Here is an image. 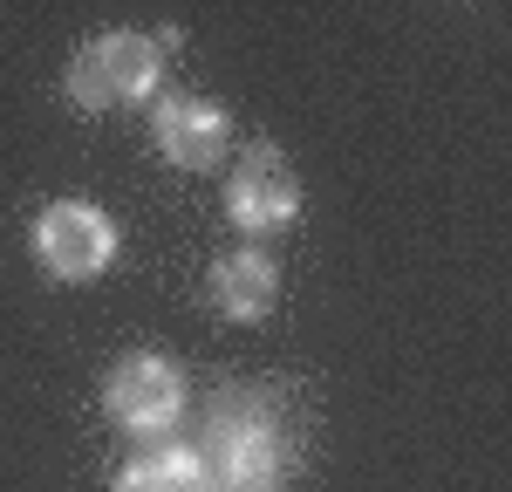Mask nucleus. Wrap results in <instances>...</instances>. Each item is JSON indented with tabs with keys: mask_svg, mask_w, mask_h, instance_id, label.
Listing matches in <instances>:
<instances>
[{
	"mask_svg": "<svg viewBox=\"0 0 512 492\" xmlns=\"http://www.w3.org/2000/svg\"><path fill=\"white\" fill-rule=\"evenodd\" d=\"M226 219L246 240H274L301 219V171L280 158L274 144H246L226 178Z\"/></svg>",
	"mask_w": 512,
	"mask_h": 492,
	"instance_id": "obj_4",
	"label": "nucleus"
},
{
	"mask_svg": "<svg viewBox=\"0 0 512 492\" xmlns=\"http://www.w3.org/2000/svg\"><path fill=\"white\" fill-rule=\"evenodd\" d=\"M151 137H158L164 164L212 171V164H226V151H233V117H226V103H212L198 89H171V96H158V110H151Z\"/></svg>",
	"mask_w": 512,
	"mask_h": 492,
	"instance_id": "obj_6",
	"label": "nucleus"
},
{
	"mask_svg": "<svg viewBox=\"0 0 512 492\" xmlns=\"http://www.w3.org/2000/svg\"><path fill=\"white\" fill-rule=\"evenodd\" d=\"M205 287H212V308H219L226 322H260L280 301V260L260 253V246H233V253L212 267Z\"/></svg>",
	"mask_w": 512,
	"mask_h": 492,
	"instance_id": "obj_7",
	"label": "nucleus"
},
{
	"mask_svg": "<svg viewBox=\"0 0 512 492\" xmlns=\"http://www.w3.org/2000/svg\"><path fill=\"white\" fill-rule=\"evenodd\" d=\"M103 410H110V424L117 431H137V438H164L178 417H185V376L178 363H164V356H123L110 369V383H103Z\"/></svg>",
	"mask_w": 512,
	"mask_h": 492,
	"instance_id": "obj_5",
	"label": "nucleus"
},
{
	"mask_svg": "<svg viewBox=\"0 0 512 492\" xmlns=\"http://www.w3.org/2000/svg\"><path fill=\"white\" fill-rule=\"evenodd\" d=\"M28 246H35L48 281L82 287V281H96V274H110V260H117V219L89 199H55L35 212Z\"/></svg>",
	"mask_w": 512,
	"mask_h": 492,
	"instance_id": "obj_3",
	"label": "nucleus"
},
{
	"mask_svg": "<svg viewBox=\"0 0 512 492\" xmlns=\"http://www.w3.org/2000/svg\"><path fill=\"white\" fill-rule=\"evenodd\" d=\"M110 492H212V486H205V472H198L192 451L171 445V451H144V458H130Z\"/></svg>",
	"mask_w": 512,
	"mask_h": 492,
	"instance_id": "obj_8",
	"label": "nucleus"
},
{
	"mask_svg": "<svg viewBox=\"0 0 512 492\" xmlns=\"http://www.w3.org/2000/svg\"><path fill=\"white\" fill-rule=\"evenodd\" d=\"M198 472L212 492H280L294 472V424H287V397L260 390V383H233L219 390L205 417H198Z\"/></svg>",
	"mask_w": 512,
	"mask_h": 492,
	"instance_id": "obj_1",
	"label": "nucleus"
},
{
	"mask_svg": "<svg viewBox=\"0 0 512 492\" xmlns=\"http://www.w3.org/2000/svg\"><path fill=\"white\" fill-rule=\"evenodd\" d=\"M164 82V48L137 28H103L76 48L69 62V103L76 110H123V103H151Z\"/></svg>",
	"mask_w": 512,
	"mask_h": 492,
	"instance_id": "obj_2",
	"label": "nucleus"
}]
</instances>
